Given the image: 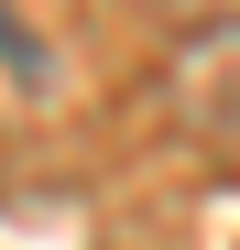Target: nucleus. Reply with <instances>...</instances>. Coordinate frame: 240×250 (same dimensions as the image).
<instances>
[{
  "mask_svg": "<svg viewBox=\"0 0 240 250\" xmlns=\"http://www.w3.org/2000/svg\"><path fill=\"white\" fill-rule=\"evenodd\" d=\"M0 65H22V76L44 65V55H33V33H11V22H0Z\"/></svg>",
  "mask_w": 240,
  "mask_h": 250,
  "instance_id": "obj_2",
  "label": "nucleus"
},
{
  "mask_svg": "<svg viewBox=\"0 0 240 250\" xmlns=\"http://www.w3.org/2000/svg\"><path fill=\"white\" fill-rule=\"evenodd\" d=\"M164 109H175V131H186V142L240 152V11L196 22L186 44L164 55Z\"/></svg>",
  "mask_w": 240,
  "mask_h": 250,
  "instance_id": "obj_1",
  "label": "nucleus"
}]
</instances>
